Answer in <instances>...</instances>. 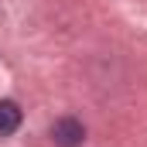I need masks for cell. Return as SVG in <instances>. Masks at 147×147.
Here are the masks:
<instances>
[{
  "mask_svg": "<svg viewBox=\"0 0 147 147\" xmlns=\"http://www.w3.org/2000/svg\"><path fill=\"white\" fill-rule=\"evenodd\" d=\"M51 140H55V147H82L86 127H82L75 116H62V120L51 123Z\"/></svg>",
  "mask_w": 147,
  "mask_h": 147,
  "instance_id": "6da1fadb",
  "label": "cell"
},
{
  "mask_svg": "<svg viewBox=\"0 0 147 147\" xmlns=\"http://www.w3.org/2000/svg\"><path fill=\"white\" fill-rule=\"evenodd\" d=\"M21 106L14 103V99H0V137H7V134H14L17 127H21Z\"/></svg>",
  "mask_w": 147,
  "mask_h": 147,
  "instance_id": "7a4b0ae2",
  "label": "cell"
}]
</instances>
